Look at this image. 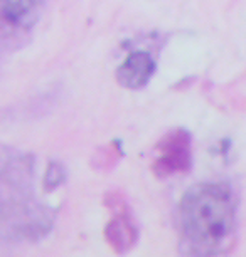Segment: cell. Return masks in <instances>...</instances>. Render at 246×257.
Instances as JSON below:
<instances>
[{
	"instance_id": "cell-1",
	"label": "cell",
	"mask_w": 246,
	"mask_h": 257,
	"mask_svg": "<svg viewBox=\"0 0 246 257\" xmlns=\"http://www.w3.org/2000/svg\"><path fill=\"white\" fill-rule=\"evenodd\" d=\"M184 257H228L238 229V195L226 182H206L186 192L177 210Z\"/></svg>"
},
{
	"instance_id": "cell-2",
	"label": "cell",
	"mask_w": 246,
	"mask_h": 257,
	"mask_svg": "<svg viewBox=\"0 0 246 257\" xmlns=\"http://www.w3.org/2000/svg\"><path fill=\"white\" fill-rule=\"evenodd\" d=\"M32 167L29 155L0 147V240L7 244H32L54 225V210L34 193Z\"/></svg>"
},
{
	"instance_id": "cell-3",
	"label": "cell",
	"mask_w": 246,
	"mask_h": 257,
	"mask_svg": "<svg viewBox=\"0 0 246 257\" xmlns=\"http://www.w3.org/2000/svg\"><path fill=\"white\" fill-rule=\"evenodd\" d=\"M153 172L158 178H167L191 168V135L186 130H174L157 145Z\"/></svg>"
},
{
	"instance_id": "cell-4",
	"label": "cell",
	"mask_w": 246,
	"mask_h": 257,
	"mask_svg": "<svg viewBox=\"0 0 246 257\" xmlns=\"http://www.w3.org/2000/svg\"><path fill=\"white\" fill-rule=\"evenodd\" d=\"M153 69H155V64L147 52H133L120 66L118 81L122 86L130 89L143 88L150 81Z\"/></svg>"
},
{
	"instance_id": "cell-5",
	"label": "cell",
	"mask_w": 246,
	"mask_h": 257,
	"mask_svg": "<svg viewBox=\"0 0 246 257\" xmlns=\"http://www.w3.org/2000/svg\"><path fill=\"white\" fill-rule=\"evenodd\" d=\"M105 237H107L108 244L113 247V250L120 252V254L130 250L137 244L138 230H137V225L133 224V219L127 208H122V210L108 222L107 229H105Z\"/></svg>"
},
{
	"instance_id": "cell-6",
	"label": "cell",
	"mask_w": 246,
	"mask_h": 257,
	"mask_svg": "<svg viewBox=\"0 0 246 257\" xmlns=\"http://www.w3.org/2000/svg\"><path fill=\"white\" fill-rule=\"evenodd\" d=\"M42 0H0V16L14 24H24L34 21Z\"/></svg>"
}]
</instances>
